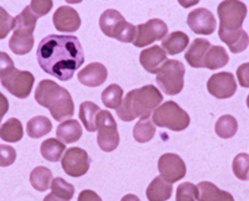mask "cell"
<instances>
[{"label": "cell", "instance_id": "cell-1", "mask_svg": "<svg viewBox=\"0 0 249 201\" xmlns=\"http://www.w3.org/2000/svg\"><path fill=\"white\" fill-rule=\"evenodd\" d=\"M36 59L46 74L59 81H69L81 67L85 57L76 36L48 35L37 46Z\"/></svg>", "mask_w": 249, "mask_h": 201}, {"label": "cell", "instance_id": "cell-2", "mask_svg": "<svg viewBox=\"0 0 249 201\" xmlns=\"http://www.w3.org/2000/svg\"><path fill=\"white\" fill-rule=\"evenodd\" d=\"M247 12V5L241 0H224L218 5L219 39L227 44L233 54L244 51L249 45L248 34L242 29Z\"/></svg>", "mask_w": 249, "mask_h": 201}, {"label": "cell", "instance_id": "cell-3", "mask_svg": "<svg viewBox=\"0 0 249 201\" xmlns=\"http://www.w3.org/2000/svg\"><path fill=\"white\" fill-rule=\"evenodd\" d=\"M163 101V96L157 87L147 85L136 88L126 94L122 103L117 108V116L124 122H131L133 119H146L155 112Z\"/></svg>", "mask_w": 249, "mask_h": 201}, {"label": "cell", "instance_id": "cell-4", "mask_svg": "<svg viewBox=\"0 0 249 201\" xmlns=\"http://www.w3.org/2000/svg\"><path fill=\"white\" fill-rule=\"evenodd\" d=\"M35 101L48 108L55 121H66L75 113L74 101L68 90L51 79H43L35 90Z\"/></svg>", "mask_w": 249, "mask_h": 201}, {"label": "cell", "instance_id": "cell-5", "mask_svg": "<svg viewBox=\"0 0 249 201\" xmlns=\"http://www.w3.org/2000/svg\"><path fill=\"white\" fill-rule=\"evenodd\" d=\"M37 17L29 6L15 17V29L9 47L15 55H26L34 47V30Z\"/></svg>", "mask_w": 249, "mask_h": 201}, {"label": "cell", "instance_id": "cell-6", "mask_svg": "<svg viewBox=\"0 0 249 201\" xmlns=\"http://www.w3.org/2000/svg\"><path fill=\"white\" fill-rule=\"evenodd\" d=\"M100 29L108 37L121 43H133L136 36V28L124 20L121 13L115 9H107L100 16Z\"/></svg>", "mask_w": 249, "mask_h": 201}, {"label": "cell", "instance_id": "cell-7", "mask_svg": "<svg viewBox=\"0 0 249 201\" xmlns=\"http://www.w3.org/2000/svg\"><path fill=\"white\" fill-rule=\"evenodd\" d=\"M153 124L161 128H168L175 132H181L190 125L191 118L186 110L182 109L173 101L160 105L152 113Z\"/></svg>", "mask_w": 249, "mask_h": 201}, {"label": "cell", "instance_id": "cell-8", "mask_svg": "<svg viewBox=\"0 0 249 201\" xmlns=\"http://www.w3.org/2000/svg\"><path fill=\"white\" fill-rule=\"evenodd\" d=\"M184 65L178 60H167L156 74V82L168 96L181 93L184 86Z\"/></svg>", "mask_w": 249, "mask_h": 201}, {"label": "cell", "instance_id": "cell-9", "mask_svg": "<svg viewBox=\"0 0 249 201\" xmlns=\"http://www.w3.org/2000/svg\"><path fill=\"white\" fill-rule=\"evenodd\" d=\"M97 144L104 152H113L120 144L117 124L108 110H101L97 118Z\"/></svg>", "mask_w": 249, "mask_h": 201}, {"label": "cell", "instance_id": "cell-10", "mask_svg": "<svg viewBox=\"0 0 249 201\" xmlns=\"http://www.w3.org/2000/svg\"><path fill=\"white\" fill-rule=\"evenodd\" d=\"M0 82L9 93H12L17 98L24 99L28 98L30 94L35 77L29 71H20L18 68H13L8 75L0 77Z\"/></svg>", "mask_w": 249, "mask_h": 201}, {"label": "cell", "instance_id": "cell-11", "mask_svg": "<svg viewBox=\"0 0 249 201\" xmlns=\"http://www.w3.org/2000/svg\"><path fill=\"white\" fill-rule=\"evenodd\" d=\"M168 35V26L161 19H151L147 23L141 24L136 28V36L133 45L136 47H144L155 41L163 40Z\"/></svg>", "mask_w": 249, "mask_h": 201}, {"label": "cell", "instance_id": "cell-12", "mask_svg": "<svg viewBox=\"0 0 249 201\" xmlns=\"http://www.w3.org/2000/svg\"><path fill=\"white\" fill-rule=\"evenodd\" d=\"M90 156L88 152L81 148H70L65 152L61 159V167L69 176L80 178L85 175L90 169Z\"/></svg>", "mask_w": 249, "mask_h": 201}, {"label": "cell", "instance_id": "cell-13", "mask_svg": "<svg viewBox=\"0 0 249 201\" xmlns=\"http://www.w3.org/2000/svg\"><path fill=\"white\" fill-rule=\"evenodd\" d=\"M159 171L163 180L172 184L179 182L186 176L187 168L181 156L177 154L167 153L159 159Z\"/></svg>", "mask_w": 249, "mask_h": 201}, {"label": "cell", "instance_id": "cell-14", "mask_svg": "<svg viewBox=\"0 0 249 201\" xmlns=\"http://www.w3.org/2000/svg\"><path fill=\"white\" fill-rule=\"evenodd\" d=\"M207 90L218 99L231 98L237 91L234 75L231 72H219L212 75L207 82Z\"/></svg>", "mask_w": 249, "mask_h": 201}, {"label": "cell", "instance_id": "cell-15", "mask_svg": "<svg viewBox=\"0 0 249 201\" xmlns=\"http://www.w3.org/2000/svg\"><path fill=\"white\" fill-rule=\"evenodd\" d=\"M187 24L195 34L212 35L217 26L215 17L208 9L198 8L191 12L187 17Z\"/></svg>", "mask_w": 249, "mask_h": 201}, {"label": "cell", "instance_id": "cell-16", "mask_svg": "<svg viewBox=\"0 0 249 201\" xmlns=\"http://www.w3.org/2000/svg\"><path fill=\"white\" fill-rule=\"evenodd\" d=\"M55 29L60 32H75L81 25L79 13L71 6H60L53 16Z\"/></svg>", "mask_w": 249, "mask_h": 201}, {"label": "cell", "instance_id": "cell-17", "mask_svg": "<svg viewBox=\"0 0 249 201\" xmlns=\"http://www.w3.org/2000/svg\"><path fill=\"white\" fill-rule=\"evenodd\" d=\"M106 78H107V68L100 62L90 63L77 74L79 82L88 87H99L105 82Z\"/></svg>", "mask_w": 249, "mask_h": 201}, {"label": "cell", "instance_id": "cell-18", "mask_svg": "<svg viewBox=\"0 0 249 201\" xmlns=\"http://www.w3.org/2000/svg\"><path fill=\"white\" fill-rule=\"evenodd\" d=\"M167 61V54L161 46H152V47L144 48L140 54V62L142 67L150 74H157L160 68Z\"/></svg>", "mask_w": 249, "mask_h": 201}, {"label": "cell", "instance_id": "cell-19", "mask_svg": "<svg viewBox=\"0 0 249 201\" xmlns=\"http://www.w3.org/2000/svg\"><path fill=\"white\" fill-rule=\"evenodd\" d=\"M211 43L206 39H196L184 54V59L190 66L195 68H203V60L210 50Z\"/></svg>", "mask_w": 249, "mask_h": 201}, {"label": "cell", "instance_id": "cell-20", "mask_svg": "<svg viewBox=\"0 0 249 201\" xmlns=\"http://www.w3.org/2000/svg\"><path fill=\"white\" fill-rule=\"evenodd\" d=\"M198 201H234L232 194L221 190L211 182H201L197 185Z\"/></svg>", "mask_w": 249, "mask_h": 201}, {"label": "cell", "instance_id": "cell-21", "mask_svg": "<svg viewBox=\"0 0 249 201\" xmlns=\"http://www.w3.org/2000/svg\"><path fill=\"white\" fill-rule=\"evenodd\" d=\"M172 184L163 180L161 176H157L148 185L147 190H146V196H147L148 201H167L172 196Z\"/></svg>", "mask_w": 249, "mask_h": 201}, {"label": "cell", "instance_id": "cell-22", "mask_svg": "<svg viewBox=\"0 0 249 201\" xmlns=\"http://www.w3.org/2000/svg\"><path fill=\"white\" fill-rule=\"evenodd\" d=\"M82 136V127L75 119H68L59 124L56 129V137L64 144H71L77 142Z\"/></svg>", "mask_w": 249, "mask_h": 201}, {"label": "cell", "instance_id": "cell-23", "mask_svg": "<svg viewBox=\"0 0 249 201\" xmlns=\"http://www.w3.org/2000/svg\"><path fill=\"white\" fill-rule=\"evenodd\" d=\"M188 44H190L188 35L182 31H175L168 34L162 40V48L168 55H178L184 51Z\"/></svg>", "mask_w": 249, "mask_h": 201}, {"label": "cell", "instance_id": "cell-24", "mask_svg": "<svg viewBox=\"0 0 249 201\" xmlns=\"http://www.w3.org/2000/svg\"><path fill=\"white\" fill-rule=\"evenodd\" d=\"M101 112L100 107L90 101H85L80 106V119L82 124L85 125V129L88 132H95L97 130V118Z\"/></svg>", "mask_w": 249, "mask_h": 201}, {"label": "cell", "instance_id": "cell-25", "mask_svg": "<svg viewBox=\"0 0 249 201\" xmlns=\"http://www.w3.org/2000/svg\"><path fill=\"white\" fill-rule=\"evenodd\" d=\"M230 56L222 46H211L203 60V67L208 70H218L228 63Z\"/></svg>", "mask_w": 249, "mask_h": 201}, {"label": "cell", "instance_id": "cell-26", "mask_svg": "<svg viewBox=\"0 0 249 201\" xmlns=\"http://www.w3.org/2000/svg\"><path fill=\"white\" fill-rule=\"evenodd\" d=\"M65 145L66 144H64L57 139L49 138L46 139L45 142L41 143L40 152H41V155H43L44 159L51 163H56L62 159V155H64L66 149Z\"/></svg>", "mask_w": 249, "mask_h": 201}, {"label": "cell", "instance_id": "cell-27", "mask_svg": "<svg viewBox=\"0 0 249 201\" xmlns=\"http://www.w3.org/2000/svg\"><path fill=\"white\" fill-rule=\"evenodd\" d=\"M24 136L23 124L18 118L8 119L0 127V138L8 143H17L21 140Z\"/></svg>", "mask_w": 249, "mask_h": 201}, {"label": "cell", "instance_id": "cell-28", "mask_svg": "<svg viewBox=\"0 0 249 201\" xmlns=\"http://www.w3.org/2000/svg\"><path fill=\"white\" fill-rule=\"evenodd\" d=\"M53 129L51 121L45 116H36L31 118L26 124V132L30 138L39 139L49 134Z\"/></svg>", "mask_w": 249, "mask_h": 201}, {"label": "cell", "instance_id": "cell-29", "mask_svg": "<svg viewBox=\"0 0 249 201\" xmlns=\"http://www.w3.org/2000/svg\"><path fill=\"white\" fill-rule=\"evenodd\" d=\"M30 183L37 191H46L53 183V173L45 167H36L30 174Z\"/></svg>", "mask_w": 249, "mask_h": 201}, {"label": "cell", "instance_id": "cell-30", "mask_svg": "<svg viewBox=\"0 0 249 201\" xmlns=\"http://www.w3.org/2000/svg\"><path fill=\"white\" fill-rule=\"evenodd\" d=\"M238 130L237 119L230 114H224L215 123V133L223 139H230L234 137Z\"/></svg>", "mask_w": 249, "mask_h": 201}, {"label": "cell", "instance_id": "cell-31", "mask_svg": "<svg viewBox=\"0 0 249 201\" xmlns=\"http://www.w3.org/2000/svg\"><path fill=\"white\" fill-rule=\"evenodd\" d=\"M122 99H124V90L119 85L112 83L102 91V103L111 109H117L121 106Z\"/></svg>", "mask_w": 249, "mask_h": 201}, {"label": "cell", "instance_id": "cell-32", "mask_svg": "<svg viewBox=\"0 0 249 201\" xmlns=\"http://www.w3.org/2000/svg\"><path fill=\"white\" fill-rule=\"evenodd\" d=\"M156 125L150 119H140L133 127V138L139 143H147L155 137Z\"/></svg>", "mask_w": 249, "mask_h": 201}, {"label": "cell", "instance_id": "cell-33", "mask_svg": "<svg viewBox=\"0 0 249 201\" xmlns=\"http://www.w3.org/2000/svg\"><path fill=\"white\" fill-rule=\"evenodd\" d=\"M50 187H51V193L54 194L55 196H57L59 199L70 201L71 199L74 198V194H75L74 185L68 183L62 178L53 179V183H51Z\"/></svg>", "mask_w": 249, "mask_h": 201}, {"label": "cell", "instance_id": "cell-34", "mask_svg": "<svg viewBox=\"0 0 249 201\" xmlns=\"http://www.w3.org/2000/svg\"><path fill=\"white\" fill-rule=\"evenodd\" d=\"M233 173L235 178L239 180H248L249 179V154L239 153L233 159L232 164Z\"/></svg>", "mask_w": 249, "mask_h": 201}, {"label": "cell", "instance_id": "cell-35", "mask_svg": "<svg viewBox=\"0 0 249 201\" xmlns=\"http://www.w3.org/2000/svg\"><path fill=\"white\" fill-rule=\"evenodd\" d=\"M198 195L197 186L192 183H183L179 184L176 191V201H196Z\"/></svg>", "mask_w": 249, "mask_h": 201}, {"label": "cell", "instance_id": "cell-36", "mask_svg": "<svg viewBox=\"0 0 249 201\" xmlns=\"http://www.w3.org/2000/svg\"><path fill=\"white\" fill-rule=\"evenodd\" d=\"M13 29H15V17L0 6V40L5 39Z\"/></svg>", "mask_w": 249, "mask_h": 201}, {"label": "cell", "instance_id": "cell-37", "mask_svg": "<svg viewBox=\"0 0 249 201\" xmlns=\"http://www.w3.org/2000/svg\"><path fill=\"white\" fill-rule=\"evenodd\" d=\"M29 8L36 17L45 16L53 9V0H31Z\"/></svg>", "mask_w": 249, "mask_h": 201}, {"label": "cell", "instance_id": "cell-38", "mask_svg": "<svg viewBox=\"0 0 249 201\" xmlns=\"http://www.w3.org/2000/svg\"><path fill=\"white\" fill-rule=\"evenodd\" d=\"M17 159V152L13 147L0 144V167H10Z\"/></svg>", "mask_w": 249, "mask_h": 201}, {"label": "cell", "instance_id": "cell-39", "mask_svg": "<svg viewBox=\"0 0 249 201\" xmlns=\"http://www.w3.org/2000/svg\"><path fill=\"white\" fill-rule=\"evenodd\" d=\"M13 68L15 67L12 57L9 56L6 52L0 51V77L8 75L9 72L12 71Z\"/></svg>", "mask_w": 249, "mask_h": 201}, {"label": "cell", "instance_id": "cell-40", "mask_svg": "<svg viewBox=\"0 0 249 201\" xmlns=\"http://www.w3.org/2000/svg\"><path fill=\"white\" fill-rule=\"evenodd\" d=\"M237 78L242 87L249 88V62L243 63L237 68Z\"/></svg>", "mask_w": 249, "mask_h": 201}, {"label": "cell", "instance_id": "cell-41", "mask_svg": "<svg viewBox=\"0 0 249 201\" xmlns=\"http://www.w3.org/2000/svg\"><path fill=\"white\" fill-rule=\"evenodd\" d=\"M77 201H102V199L92 190H82Z\"/></svg>", "mask_w": 249, "mask_h": 201}, {"label": "cell", "instance_id": "cell-42", "mask_svg": "<svg viewBox=\"0 0 249 201\" xmlns=\"http://www.w3.org/2000/svg\"><path fill=\"white\" fill-rule=\"evenodd\" d=\"M8 110H9L8 98H6V97L0 92V123H1V119H3V117L5 116Z\"/></svg>", "mask_w": 249, "mask_h": 201}, {"label": "cell", "instance_id": "cell-43", "mask_svg": "<svg viewBox=\"0 0 249 201\" xmlns=\"http://www.w3.org/2000/svg\"><path fill=\"white\" fill-rule=\"evenodd\" d=\"M178 3L183 8H191V6L197 5L199 3V0H178Z\"/></svg>", "mask_w": 249, "mask_h": 201}, {"label": "cell", "instance_id": "cell-44", "mask_svg": "<svg viewBox=\"0 0 249 201\" xmlns=\"http://www.w3.org/2000/svg\"><path fill=\"white\" fill-rule=\"evenodd\" d=\"M121 201H141V200H140L139 196L133 195V194H127V195H124V198L121 199Z\"/></svg>", "mask_w": 249, "mask_h": 201}, {"label": "cell", "instance_id": "cell-45", "mask_svg": "<svg viewBox=\"0 0 249 201\" xmlns=\"http://www.w3.org/2000/svg\"><path fill=\"white\" fill-rule=\"evenodd\" d=\"M44 201H66V200H62V199H59L57 196H55L54 194L51 193L49 194L48 196H46L45 199H44Z\"/></svg>", "mask_w": 249, "mask_h": 201}, {"label": "cell", "instance_id": "cell-46", "mask_svg": "<svg viewBox=\"0 0 249 201\" xmlns=\"http://www.w3.org/2000/svg\"><path fill=\"white\" fill-rule=\"evenodd\" d=\"M66 3L69 4H80L82 3V0H65Z\"/></svg>", "mask_w": 249, "mask_h": 201}, {"label": "cell", "instance_id": "cell-47", "mask_svg": "<svg viewBox=\"0 0 249 201\" xmlns=\"http://www.w3.org/2000/svg\"><path fill=\"white\" fill-rule=\"evenodd\" d=\"M247 106H248V108H249V94H248V97H247Z\"/></svg>", "mask_w": 249, "mask_h": 201}]
</instances>
